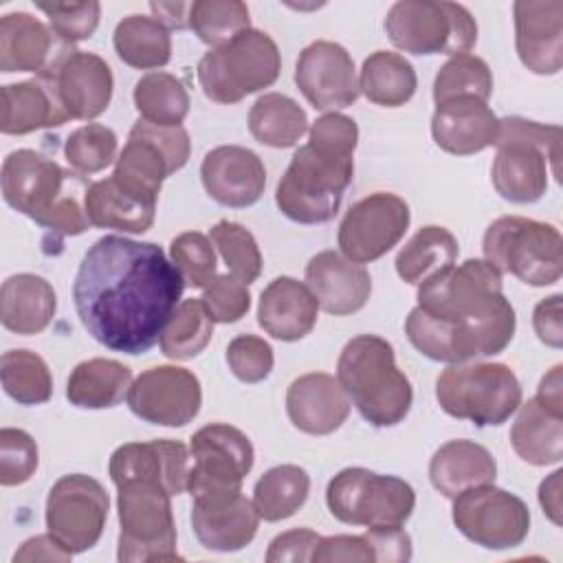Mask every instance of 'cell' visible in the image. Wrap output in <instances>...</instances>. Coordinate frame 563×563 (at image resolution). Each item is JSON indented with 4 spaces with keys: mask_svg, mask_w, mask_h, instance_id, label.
I'll use <instances>...</instances> for the list:
<instances>
[{
    "mask_svg": "<svg viewBox=\"0 0 563 563\" xmlns=\"http://www.w3.org/2000/svg\"><path fill=\"white\" fill-rule=\"evenodd\" d=\"M460 253L455 235L438 224H427L396 255V273L402 282L420 286L435 273L455 264Z\"/></svg>",
    "mask_w": 563,
    "mask_h": 563,
    "instance_id": "8d00e7d4",
    "label": "cell"
},
{
    "mask_svg": "<svg viewBox=\"0 0 563 563\" xmlns=\"http://www.w3.org/2000/svg\"><path fill=\"white\" fill-rule=\"evenodd\" d=\"M2 95V134L22 136L42 128H57L70 117L64 110L55 81L48 73H37L33 79L7 84Z\"/></svg>",
    "mask_w": 563,
    "mask_h": 563,
    "instance_id": "f546056e",
    "label": "cell"
},
{
    "mask_svg": "<svg viewBox=\"0 0 563 563\" xmlns=\"http://www.w3.org/2000/svg\"><path fill=\"white\" fill-rule=\"evenodd\" d=\"M213 336V321L200 299H183L172 312L163 334L161 352L167 358L187 361L198 356Z\"/></svg>",
    "mask_w": 563,
    "mask_h": 563,
    "instance_id": "b9f144b4",
    "label": "cell"
},
{
    "mask_svg": "<svg viewBox=\"0 0 563 563\" xmlns=\"http://www.w3.org/2000/svg\"><path fill=\"white\" fill-rule=\"evenodd\" d=\"M134 108L143 121L176 128L189 112V92L185 84L165 70H152L134 84Z\"/></svg>",
    "mask_w": 563,
    "mask_h": 563,
    "instance_id": "60d3db41",
    "label": "cell"
},
{
    "mask_svg": "<svg viewBox=\"0 0 563 563\" xmlns=\"http://www.w3.org/2000/svg\"><path fill=\"white\" fill-rule=\"evenodd\" d=\"M418 88V77L409 59L394 51H376L365 57L358 75V90L367 101L383 108L405 106Z\"/></svg>",
    "mask_w": 563,
    "mask_h": 563,
    "instance_id": "d590c367",
    "label": "cell"
},
{
    "mask_svg": "<svg viewBox=\"0 0 563 563\" xmlns=\"http://www.w3.org/2000/svg\"><path fill=\"white\" fill-rule=\"evenodd\" d=\"M493 95V73L488 64L471 53L446 59L433 79V101L453 97H477L488 101Z\"/></svg>",
    "mask_w": 563,
    "mask_h": 563,
    "instance_id": "f6af8a7d",
    "label": "cell"
},
{
    "mask_svg": "<svg viewBox=\"0 0 563 563\" xmlns=\"http://www.w3.org/2000/svg\"><path fill=\"white\" fill-rule=\"evenodd\" d=\"M191 143L183 125L163 128L139 119L117 156L112 176L136 196L158 200L163 180L183 169L189 161Z\"/></svg>",
    "mask_w": 563,
    "mask_h": 563,
    "instance_id": "5bb4252c",
    "label": "cell"
},
{
    "mask_svg": "<svg viewBox=\"0 0 563 563\" xmlns=\"http://www.w3.org/2000/svg\"><path fill=\"white\" fill-rule=\"evenodd\" d=\"M512 13L521 64L534 75H556L563 66V2L517 0Z\"/></svg>",
    "mask_w": 563,
    "mask_h": 563,
    "instance_id": "7402d4cb",
    "label": "cell"
},
{
    "mask_svg": "<svg viewBox=\"0 0 563 563\" xmlns=\"http://www.w3.org/2000/svg\"><path fill=\"white\" fill-rule=\"evenodd\" d=\"M484 260L501 275L528 286H552L563 273V240L554 224L523 216H501L488 224L482 242Z\"/></svg>",
    "mask_w": 563,
    "mask_h": 563,
    "instance_id": "ba28073f",
    "label": "cell"
},
{
    "mask_svg": "<svg viewBox=\"0 0 563 563\" xmlns=\"http://www.w3.org/2000/svg\"><path fill=\"white\" fill-rule=\"evenodd\" d=\"M70 44H64L51 26L26 11L0 18V70L42 73Z\"/></svg>",
    "mask_w": 563,
    "mask_h": 563,
    "instance_id": "83f0119b",
    "label": "cell"
},
{
    "mask_svg": "<svg viewBox=\"0 0 563 563\" xmlns=\"http://www.w3.org/2000/svg\"><path fill=\"white\" fill-rule=\"evenodd\" d=\"M517 418L510 429V444L515 453L532 464L548 466L563 457V411L550 409L539 398L517 407Z\"/></svg>",
    "mask_w": 563,
    "mask_h": 563,
    "instance_id": "836d02e7",
    "label": "cell"
},
{
    "mask_svg": "<svg viewBox=\"0 0 563 563\" xmlns=\"http://www.w3.org/2000/svg\"><path fill=\"white\" fill-rule=\"evenodd\" d=\"M0 183L4 202L42 229L70 238L88 231L90 220L79 202V194L88 189L81 174L22 147L2 161Z\"/></svg>",
    "mask_w": 563,
    "mask_h": 563,
    "instance_id": "277c9868",
    "label": "cell"
},
{
    "mask_svg": "<svg viewBox=\"0 0 563 563\" xmlns=\"http://www.w3.org/2000/svg\"><path fill=\"white\" fill-rule=\"evenodd\" d=\"M561 475L563 471L559 468L539 486V504L554 526H561Z\"/></svg>",
    "mask_w": 563,
    "mask_h": 563,
    "instance_id": "91938a15",
    "label": "cell"
},
{
    "mask_svg": "<svg viewBox=\"0 0 563 563\" xmlns=\"http://www.w3.org/2000/svg\"><path fill=\"white\" fill-rule=\"evenodd\" d=\"M319 541H321V537L310 528H295V530L282 532L268 543L266 561L268 563L312 561V552H314Z\"/></svg>",
    "mask_w": 563,
    "mask_h": 563,
    "instance_id": "11a10c76",
    "label": "cell"
},
{
    "mask_svg": "<svg viewBox=\"0 0 563 563\" xmlns=\"http://www.w3.org/2000/svg\"><path fill=\"white\" fill-rule=\"evenodd\" d=\"M306 286L319 308L334 317L358 312L372 295V277L363 264L336 251H321L306 264Z\"/></svg>",
    "mask_w": 563,
    "mask_h": 563,
    "instance_id": "d4e9b609",
    "label": "cell"
},
{
    "mask_svg": "<svg viewBox=\"0 0 563 563\" xmlns=\"http://www.w3.org/2000/svg\"><path fill=\"white\" fill-rule=\"evenodd\" d=\"M121 563L180 561L176 550V523L172 495L156 482L130 479L117 486Z\"/></svg>",
    "mask_w": 563,
    "mask_h": 563,
    "instance_id": "8fae6325",
    "label": "cell"
},
{
    "mask_svg": "<svg viewBox=\"0 0 563 563\" xmlns=\"http://www.w3.org/2000/svg\"><path fill=\"white\" fill-rule=\"evenodd\" d=\"M435 398L451 418L499 427L521 405V385L504 363H457L438 376Z\"/></svg>",
    "mask_w": 563,
    "mask_h": 563,
    "instance_id": "9c48e42d",
    "label": "cell"
},
{
    "mask_svg": "<svg viewBox=\"0 0 563 563\" xmlns=\"http://www.w3.org/2000/svg\"><path fill=\"white\" fill-rule=\"evenodd\" d=\"M42 73L53 77L59 101L70 119L92 121L108 110L114 77L108 62L97 53L68 46Z\"/></svg>",
    "mask_w": 563,
    "mask_h": 563,
    "instance_id": "ffe728a7",
    "label": "cell"
},
{
    "mask_svg": "<svg viewBox=\"0 0 563 563\" xmlns=\"http://www.w3.org/2000/svg\"><path fill=\"white\" fill-rule=\"evenodd\" d=\"M497 154L490 167L495 191L517 205H530L543 198L548 176L559 180L561 128L530 121L523 117L499 119Z\"/></svg>",
    "mask_w": 563,
    "mask_h": 563,
    "instance_id": "8992f818",
    "label": "cell"
},
{
    "mask_svg": "<svg viewBox=\"0 0 563 563\" xmlns=\"http://www.w3.org/2000/svg\"><path fill=\"white\" fill-rule=\"evenodd\" d=\"M561 295H550L545 299H541L534 306L532 312V328L539 336L541 343L550 345V347H561L563 345V308H561Z\"/></svg>",
    "mask_w": 563,
    "mask_h": 563,
    "instance_id": "6f0895ef",
    "label": "cell"
},
{
    "mask_svg": "<svg viewBox=\"0 0 563 563\" xmlns=\"http://www.w3.org/2000/svg\"><path fill=\"white\" fill-rule=\"evenodd\" d=\"M418 303L405 319L409 343L438 363L495 356L515 336V308L504 295L501 273L468 257L418 286Z\"/></svg>",
    "mask_w": 563,
    "mask_h": 563,
    "instance_id": "7a4b0ae2",
    "label": "cell"
},
{
    "mask_svg": "<svg viewBox=\"0 0 563 563\" xmlns=\"http://www.w3.org/2000/svg\"><path fill=\"white\" fill-rule=\"evenodd\" d=\"M64 156L73 172L97 174L117 161V134L101 123H86L68 134Z\"/></svg>",
    "mask_w": 563,
    "mask_h": 563,
    "instance_id": "7dc6e473",
    "label": "cell"
},
{
    "mask_svg": "<svg viewBox=\"0 0 563 563\" xmlns=\"http://www.w3.org/2000/svg\"><path fill=\"white\" fill-rule=\"evenodd\" d=\"M409 205L389 191H376L354 202L339 224V249L350 262L369 264L389 253L407 233Z\"/></svg>",
    "mask_w": 563,
    "mask_h": 563,
    "instance_id": "e0dca14e",
    "label": "cell"
},
{
    "mask_svg": "<svg viewBox=\"0 0 563 563\" xmlns=\"http://www.w3.org/2000/svg\"><path fill=\"white\" fill-rule=\"evenodd\" d=\"M431 136L435 145L455 156H471L499 136V119L488 101L477 97H453L435 103L431 117Z\"/></svg>",
    "mask_w": 563,
    "mask_h": 563,
    "instance_id": "cb8c5ba5",
    "label": "cell"
},
{
    "mask_svg": "<svg viewBox=\"0 0 563 563\" xmlns=\"http://www.w3.org/2000/svg\"><path fill=\"white\" fill-rule=\"evenodd\" d=\"M497 462L490 451L473 440L444 442L429 462V479L438 493L453 499L466 488L495 484Z\"/></svg>",
    "mask_w": 563,
    "mask_h": 563,
    "instance_id": "4dcf8cb0",
    "label": "cell"
},
{
    "mask_svg": "<svg viewBox=\"0 0 563 563\" xmlns=\"http://www.w3.org/2000/svg\"><path fill=\"white\" fill-rule=\"evenodd\" d=\"M561 365H554L539 383L537 396L543 405H548L550 409L563 411V380H561Z\"/></svg>",
    "mask_w": 563,
    "mask_h": 563,
    "instance_id": "6125c7cd",
    "label": "cell"
},
{
    "mask_svg": "<svg viewBox=\"0 0 563 563\" xmlns=\"http://www.w3.org/2000/svg\"><path fill=\"white\" fill-rule=\"evenodd\" d=\"M57 310L53 286L33 273L4 279L0 290V321L9 332L31 336L48 328Z\"/></svg>",
    "mask_w": 563,
    "mask_h": 563,
    "instance_id": "1f68e13d",
    "label": "cell"
},
{
    "mask_svg": "<svg viewBox=\"0 0 563 563\" xmlns=\"http://www.w3.org/2000/svg\"><path fill=\"white\" fill-rule=\"evenodd\" d=\"M227 363L242 383H262L268 378L275 356L268 341L257 334H238L227 345Z\"/></svg>",
    "mask_w": 563,
    "mask_h": 563,
    "instance_id": "816d5d0a",
    "label": "cell"
},
{
    "mask_svg": "<svg viewBox=\"0 0 563 563\" xmlns=\"http://www.w3.org/2000/svg\"><path fill=\"white\" fill-rule=\"evenodd\" d=\"M110 510L108 490L90 475L70 473L59 477L46 497V530L70 554L97 545Z\"/></svg>",
    "mask_w": 563,
    "mask_h": 563,
    "instance_id": "2e32d148",
    "label": "cell"
},
{
    "mask_svg": "<svg viewBox=\"0 0 563 563\" xmlns=\"http://www.w3.org/2000/svg\"><path fill=\"white\" fill-rule=\"evenodd\" d=\"M189 4L191 2H150L154 18L167 29H189Z\"/></svg>",
    "mask_w": 563,
    "mask_h": 563,
    "instance_id": "94428289",
    "label": "cell"
},
{
    "mask_svg": "<svg viewBox=\"0 0 563 563\" xmlns=\"http://www.w3.org/2000/svg\"><path fill=\"white\" fill-rule=\"evenodd\" d=\"M40 464V451L35 440L13 427L0 429V484L20 486L29 482Z\"/></svg>",
    "mask_w": 563,
    "mask_h": 563,
    "instance_id": "f907efd6",
    "label": "cell"
},
{
    "mask_svg": "<svg viewBox=\"0 0 563 563\" xmlns=\"http://www.w3.org/2000/svg\"><path fill=\"white\" fill-rule=\"evenodd\" d=\"M295 84L306 101L321 112L350 108L361 95L352 55L328 40H317L299 53Z\"/></svg>",
    "mask_w": 563,
    "mask_h": 563,
    "instance_id": "d6986e66",
    "label": "cell"
},
{
    "mask_svg": "<svg viewBox=\"0 0 563 563\" xmlns=\"http://www.w3.org/2000/svg\"><path fill=\"white\" fill-rule=\"evenodd\" d=\"M451 517L468 541L486 550H512L530 532L526 501L493 484L473 486L455 495Z\"/></svg>",
    "mask_w": 563,
    "mask_h": 563,
    "instance_id": "9a60e30c",
    "label": "cell"
},
{
    "mask_svg": "<svg viewBox=\"0 0 563 563\" xmlns=\"http://www.w3.org/2000/svg\"><path fill=\"white\" fill-rule=\"evenodd\" d=\"M279 70L282 55L275 40L260 29H246L200 57L198 84L207 99L229 106L273 86Z\"/></svg>",
    "mask_w": 563,
    "mask_h": 563,
    "instance_id": "52a82bcc",
    "label": "cell"
},
{
    "mask_svg": "<svg viewBox=\"0 0 563 563\" xmlns=\"http://www.w3.org/2000/svg\"><path fill=\"white\" fill-rule=\"evenodd\" d=\"M2 389L18 405H42L53 396L46 361L31 350H9L0 358Z\"/></svg>",
    "mask_w": 563,
    "mask_h": 563,
    "instance_id": "7bdbcfd3",
    "label": "cell"
},
{
    "mask_svg": "<svg viewBox=\"0 0 563 563\" xmlns=\"http://www.w3.org/2000/svg\"><path fill=\"white\" fill-rule=\"evenodd\" d=\"M200 180L207 196L218 205L244 209L262 198L266 187V167L249 147L220 145L205 154Z\"/></svg>",
    "mask_w": 563,
    "mask_h": 563,
    "instance_id": "44dd1931",
    "label": "cell"
},
{
    "mask_svg": "<svg viewBox=\"0 0 563 563\" xmlns=\"http://www.w3.org/2000/svg\"><path fill=\"white\" fill-rule=\"evenodd\" d=\"M194 464L187 475L191 501L222 499L242 493V479L251 473L255 451L246 433L224 422H211L191 435Z\"/></svg>",
    "mask_w": 563,
    "mask_h": 563,
    "instance_id": "4fadbf2b",
    "label": "cell"
},
{
    "mask_svg": "<svg viewBox=\"0 0 563 563\" xmlns=\"http://www.w3.org/2000/svg\"><path fill=\"white\" fill-rule=\"evenodd\" d=\"M125 400L130 411L145 422L185 427L200 411L202 387L187 367L156 365L134 378Z\"/></svg>",
    "mask_w": 563,
    "mask_h": 563,
    "instance_id": "ac0fdd59",
    "label": "cell"
},
{
    "mask_svg": "<svg viewBox=\"0 0 563 563\" xmlns=\"http://www.w3.org/2000/svg\"><path fill=\"white\" fill-rule=\"evenodd\" d=\"M189 449L180 440L128 442L110 455V479L121 486L130 479H147L161 484L172 497L187 490Z\"/></svg>",
    "mask_w": 563,
    "mask_h": 563,
    "instance_id": "603a6c76",
    "label": "cell"
},
{
    "mask_svg": "<svg viewBox=\"0 0 563 563\" xmlns=\"http://www.w3.org/2000/svg\"><path fill=\"white\" fill-rule=\"evenodd\" d=\"M336 380L372 427H396L411 409V383L396 365L391 343L378 334H358L343 345Z\"/></svg>",
    "mask_w": 563,
    "mask_h": 563,
    "instance_id": "5b68a950",
    "label": "cell"
},
{
    "mask_svg": "<svg viewBox=\"0 0 563 563\" xmlns=\"http://www.w3.org/2000/svg\"><path fill=\"white\" fill-rule=\"evenodd\" d=\"M183 290L180 273L158 244L103 235L77 268L73 301L97 343L136 356L161 341Z\"/></svg>",
    "mask_w": 563,
    "mask_h": 563,
    "instance_id": "6da1fadb",
    "label": "cell"
},
{
    "mask_svg": "<svg viewBox=\"0 0 563 563\" xmlns=\"http://www.w3.org/2000/svg\"><path fill=\"white\" fill-rule=\"evenodd\" d=\"M363 537L374 552V563H402L411 559V537L402 526L367 528Z\"/></svg>",
    "mask_w": 563,
    "mask_h": 563,
    "instance_id": "9f6ffc18",
    "label": "cell"
},
{
    "mask_svg": "<svg viewBox=\"0 0 563 563\" xmlns=\"http://www.w3.org/2000/svg\"><path fill=\"white\" fill-rule=\"evenodd\" d=\"M358 125L341 112L321 114L275 189L279 211L299 224L330 222L354 176Z\"/></svg>",
    "mask_w": 563,
    "mask_h": 563,
    "instance_id": "3957f363",
    "label": "cell"
},
{
    "mask_svg": "<svg viewBox=\"0 0 563 563\" xmlns=\"http://www.w3.org/2000/svg\"><path fill=\"white\" fill-rule=\"evenodd\" d=\"M211 244L222 255L231 275H235L246 286L253 284L262 273V253L249 229L240 222L220 220L209 231Z\"/></svg>",
    "mask_w": 563,
    "mask_h": 563,
    "instance_id": "bcb514c9",
    "label": "cell"
},
{
    "mask_svg": "<svg viewBox=\"0 0 563 563\" xmlns=\"http://www.w3.org/2000/svg\"><path fill=\"white\" fill-rule=\"evenodd\" d=\"M169 257L185 286L207 288L216 275V253L211 240L200 231H185L169 244Z\"/></svg>",
    "mask_w": 563,
    "mask_h": 563,
    "instance_id": "c3c4849f",
    "label": "cell"
},
{
    "mask_svg": "<svg viewBox=\"0 0 563 563\" xmlns=\"http://www.w3.org/2000/svg\"><path fill=\"white\" fill-rule=\"evenodd\" d=\"M260 526L253 499L242 493L222 499L191 501V528L202 548L213 552H238L246 548Z\"/></svg>",
    "mask_w": 563,
    "mask_h": 563,
    "instance_id": "4316f807",
    "label": "cell"
},
{
    "mask_svg": "<svg viewBox=\"0 0 563 563\" xmlns=\"http://www.w3.org/2000/svg\"><path fill=\"white\" fill-rule=\"evenodd\" d=\"M189 29L209 48H218L251 29L249 7L240 0H196L189 4Z\"/></svg>",
    "mask_w": 563,
    "mask_h": 563,
    "instance_id": "ee69618b",
    "label": "cell"
},
{
    "mask_svg": "<svg viewBox=\"0 0 563 563\" xmlns=\"http://www.w3.org/2000/svg\"><path fill=\"white\" fill-rule=\"evenodd\" d=\"M310 475L297 464H279L268 468L253 488V506L264 521H282L292 517L308 499Z\"/></svg>",
    "mask_w": 563,
    "mask_h": 563,
    "instance_id": "ab89813d",
    "label": "cell"
},
{
    "mask_svg": "<svg viewBox=\"0 0 563 563\" xmlns=\"http://www.w3.org/2000/svg\"><path fill=\"white\" fill-rule=\"evenodd\" d=\"M132 372L114 358H88L75 365L66 383V398L79 409H108L128 398Z\"/></svg>",
    "mask_w": 563,
    "mask_h": 563,
    "instance_id": "e575fe53",
    "label": "cell"
},
{
    "mask_svg": "<svg viewBox=\"0 0 563 563\" xmlns=\"http://www.w3.org/2000/svg\"><path fill=\"white\" fill-rule=\"evenodd\" d=\"M374 563V552L363 534L321 537L312 552V563Z\"/></svg>",
    "mask_w": 563,
    "mask_h": 563,
    "instance_id": "db71d44e",
    "label": "cell"
},
{
    "mask_svg": "<svg viewBox=\"0 0 563 563\" xmlns=\"http://www.w3.org/2000/svg\"><path fill=\"white\" fill-rule=\"evenodd\" d=\"M84 209L92 227L145 233L154 224L156 202L125 189L114 176L88 185Z\"/></svg>",
    "mask_w": 563,
    "mask_h": 563,
    "instance_id": "d6a6232c",
    "label": "cell"
},
{
    "mask_svg": "<svg viewBox=\"0 0 563 563\" xmlns=\"http://www.w3.org/2000/svg\"><path fill=\"white\" fill-rule=\"evenodd\" d=\"M325 504L334 519L347 526L396 528L416 508V490L396 475H380L363 466L339 471L325 488Z\"/></svg>",
    "mask_w": 563,
    "mask_h": 563,
    "instance_id": "7c38bea8",
    "label": "cell"
},
{
    "mask_svg": "<svg viewBox=\"0 0 563 563\" xmlns=\"http://www.w3.org/2000/svg\"><path fill=\"white\" fill-rule=\"evenodd\" d=\"M389 42L411 55H464L477 42V22L449 0H400L383 20Z\"/></svg>",
    "mask_w": 563,
    "mask_h": 563,
    "instance_id": "30bf717a",
    "label": "cell"
},
{
    "mask_svg": "<svg viewBox=\"0 0 563 563\" xmlns=\"http://www.w3.org/2000/svg\"><path fill=\"white\" fill-rule=\"evenodd\" d=\"M119 59L139 70L161 68L172 59L169 29L152 15L132 13L123 18L112 35Z\"/></svg>",
    "mask_w": 563,
    "mask_h": 563,
    "instance_id": "74e56055",
    "label": "cell"
},
{
    "mask_svg": "<svg viewBox=\"0 0 563 563\" xmlns=\"http://www.w3.org/2000/svg\"><path fill=\"white\" fill-rule=\"evenodd\" d=\"M319 301L312 290L295 277H275L260 295L257 323L277 341H299L312 332Z\"/></svg>",
    "mask_w": 563,
    "mask_h": 563,
    "instance_id": "f1b7e54d",
    "label": "cell"
},
{
    "mask_svg": "<svg viewBox=\"0 0 563 563\" xmlns=\"http://www.w3.org/2000/svg\"><path fill=\"white\" fill-rule=\"evenodd\" d=\"M213 323H235L251 308V292L235 275H218L200 297Z\"/></svg>",
    "mask_w": 563,
    "mask_h": 563,
    "instance_id": "f5cc1de1",
    "label": "cell"
},
{
    "mask_svg": "<svg viewBox=\"0 0 563 563\" xmlns=\"http://www.w3.org/2000/svg\"><path fill=\"white\" fill-rule=\"evenodd\" d=\"M73 554L62 548V543L51 534H37L22 543V548L13 554V563L18 561H70Z\"/></svg>",
    "mask_w": 563,
    "mask_h": 563,
    "instance_id": "680465c9",
    "label": "cell"
},
{
    "mask_svg": "<svg viewBox=\"0 0 563 563\" xmlns=\"http://www.w3.org/2000/svg\"><path fill=\"white\" fill-rule=\"evenodd\" d=\"M350 398L339 380L323 372L295 378L286 391V413L308 435L334 433L350 416Z\"/></svg>",
    "mask_w": 563,
    "mask_h": 563,
    "instance_id": "484cf974",
    "label": "cell"
},
{
    "mask_svg": "<svg viewBox=\"0 0 563 563\" xmlns=\"http://www.w3.org/2000/svg\"><path fill=\"white\" fill-rule=\"evenodd\" d=\"M306 130L308 117L303 108L282 92H264L249 110V132L262 145L292 147Z\"/></svg>",
    "mask_w": 563,
    "mask_h": 563,
    "instance_id": "f35d334b",
    "label": "cell"
},
{
    "mask_svg": "<svg viewBox=\"0 0 563 563\" xmlns=\"http://www.w3.org/2000/svg\"><path fill=\"white\" fill-rule=\"evenodd\" d=\"M46 18L53 29V33L64 44H77L81 40H88L101 18V4L97 0L88 2H37L35 4Z\"/></svg>",
    "mask_w": 563,
    "mask_h": 563,
    "instance_id": "681fc988",
    "label": "cell"
}]
</instances>
